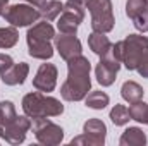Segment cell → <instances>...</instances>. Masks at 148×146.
<instances>
[{"instance_id":"obj_1","label":"cell","mask_w":148,"mask_h":146,"mask_svg":"<svg viewBox=\"0 0 148 146\" xmlns=\"http://www.w3.org/2000/svg\"><path fill=\"white\" fill-rule=\"evenodd\" d=\"M90 71H91V64L83 55H77L67 60V79L60 88V96L66 102L84 100V96L91 88Z\"/></svg>"},{"instance_id":"obj_2","label":"cell","mask_w":148,"mask_h":146,"mask_svg":"<svg viewBox=\"0 0 148 146\" xmlns=\"http://www.w3.org/2000/svg\"><path fill=\"white\" fill-rule=\"evenodd\" d=\"M23 110L29 119L57 117L64 112V105L53 96H47L43 93H28L23 98Z\"/></svg>"},{"instance_id":"obj_3","label":"cell","mask_w":148,"mask_h":146,"mask_svg":"<svg viewBox=\"0 0 148 146\" xmlns=\"http://www.w3.org/2000/svg\"><path fill=\"white\" fill-rule=\"evenodd\" d=\"M86 9L91 14V28L98 33H109L114 29V10L110 0H88Z\"/></svg>"},{"instance_id":"obj_4","label":"cell","mask_w":148,"mask_h":146,"mask_svg":"<svg viewBox=\"0 0 148 146\" xmlns=\"http://www.w3.org/2000/svg\"><path fill=\"white\" fill-rule=\"evenodd\" d=\"M2 17L16 28H24V26H31L33 23H36L40 16L38 7L31 3H17V5H7L5 10L2 12Z\"/></svg>"},{"instance_id":"obj_5","label":"cell","mask_w":148,"mask_h":146,"mask_svg":"<svg viewBox=\"0 0 148 146\" xmlns=\"http://www.w3.org/2000/svg\"><path fill=\"white\" fill-rule=\"evenodd\" d=\"M31 127H33V132H35V138H36L38 143L47 146H55L60 145L62 139H64V129L57 124H53L50 119L47 117H38L33 119L31 122Z\"/></svg>"},{"instance_id":"obj_6","label":"cell","mask_w":148,"mask_h":146,"mask_svg":"<svg viewBox=\"0 0 148 146\" xmlns=\"http://www.w3.org/2000/svg\"><path fill=\"white\" fill-rule=\"evenodd\" d=\"M148 46V38L143 35H127L122 40V64L127 71H136L138 62Z\"/></svg>"},{"instance_id":"obj_7","label":"cell","mask_w":148,"mask_h":146,"mask_svg":"<svg viewBox=\"0 0 148 146\" xmlns=\"http://www.w3.org/2000/svg\"><path fill=\"white\" fill-rule=\"evenodd\" d=\"M107 136V126L100 119H90L83 126V134L73 138L71 145H84V146H103Z\"/></svg>"},{"instance_id":"obj_8","label":"cell","mask_w":148,"mask_h":146,"mask_svg":"<svg viewBox=\"0 0 148 146\" xmlns=\"http://www.w3.org/2000/svg\"><path fill=\"white\" fill-rule=\"evenodd\" d=\"M84 19V7L79 5V3H74V2H66L64 3V10L62 14L59 16V21H57V28L60 33H66V35H76L79 24L83 23Z\"/></svg>"},{"instance_id":"obj_9","label":"cell","mask_w":148,"mask_h":146,"mask_svg":"<svg viewBox=\"0 0 148 146\" xmlns=\"http://www.w3.org/2000/svg\"><path fill=\"white\" fill-rule=\"evenodd\" d=\"M31 129V120L28 115H16L0 131V138L10 145H19L26 139V132Z\"/></svg>"},{"instance_id":"obj_10","label":"cell","mask_w":148,"mask_h":146,"mask_svg":"<svg viewBox=\"0 0 148 146\" xmlns=\"http://www.w3.org/2000/svg\"><path fill=\"white\" fill-rule=\"evenodd\" d=\"M121 69V62L115 59V55L112 53V50H109L105 55L100 57V62L95 67V76L97 81L102 86H110L115 81V76Z\"/></svg>"},{"instance_id":"obj_11","label":"cell","mask_w":148,"mask_h":146,"mask_svg":"<svg viewBox=\"0 0 148 146\" xmlns=\"http://www.w3.org/2000/svg\"><path fill=\"white\" fill-rule=\"evenodd\" d=\"M57 84V67L53 64H41L33 77V86L41 93H50Z\"/></svg>"},{"instance_id":"obj_12","label":"cell","mask_w":148,"mask_h":146,"mask_svg":"<svg viewBox=\"0 0 148 146\" xmlns=\"http://www.w3.org/2000/svg\"><path fill=\"white\" fill-rule=\"evenodd\" d=\"M55 40V48L59 52V55L67 62L74 57L81 55L83 52V46H81V41L77 40L76 35H66V33H60L59 36L53 38Z\"/></svg>"},{"instance_id":"obj_13","label":"cell","mask_w":148,"mask_h":146,"mask_svg":"<svg viewBox=\"0 0 148 146\" xmlns=\"http://www.w3.org/2000/svg\"><path fill=\"white\" fill-rule=\"evenodd\" d=\"M28 74H29V65L26 62H19V64H12L10 67L0 71V79L7 86H17L26 81Z\"/></svg>"},{"instance_id":"obj_14","label":"cell","mask_w":148,"mask_h":146,"mask_svg":"<svg viewBox=\"0 0 148 146\" xmlns=\"http://www.w3.org/2000/svg\"><path fill=\"white\" fill-rule=\"evenodd\" d=\"M28 41V53L33 59L40 60H48L53 55V46L50 43V40H33V38H26Z\"/></svg>"},{"instance_id":"obj_15","label":"cell","mask_w":148,"mask_h":146,"mask_svg":"<svg viewBox=\"0 0 148 146\" xmlns=\"http://www.w3.org/2000/svg\"><path fill=\"white\" fill-rule=\"evenodd\" d=\"M121 146H145L147 145V136L140 127H127L121 139H119Z\"/></svg>"},{"instance_id":"obj_16","label":"cell","mask_w":148,"mask_h":146,"mask_svg":"<svg viewBox=\"0 0 148 146\" xmlns=\"http://www.w3.org/2000/svg\"><path fill=\"white\" fill-rule=\"evenodd\" d=\"M88 45H90L91 52L97 53L98 57L105 55V53L110 50V46H112L110 40L105 36V33H98V31H93V33L88 36Z\"/></svg>"},{"instance_id":"obj_17","label":"cell","mask_w":148,"mask_h":146,"mask_svg":"<svg viewBox=\"0 0 148 146\" xmlns=\"http://www.w3.org/2000/svg\"><path fill=\"white\" fill-rule=\"evenodd\" d=\"M26 38H33V40H53L55 38V29L48 21L36 23L28 29Z\"/></svg>"},{"instance_id":"obj_18","label":"cell","mask_w":148,"mask_h":146,"mask_svg":"<svg viewBox=\"0 0 148 146\" xmlns=\"http://www.w3.org/2000/svg\"><path fill=\"white\" fill-rule=\"evenodd\" d=\"M38 10H40V16H41L45 21H53V19H57V17L62 14L64 3L59 2V0H45V2L38 7Z\"/></svg>"},{"instance_id":"obj_19","label":"cell","mask_w":148,"mask_h":146,"mask_svg":"<svg viewBox=\"0 0 148 146\" xmlns=\"http://www.w3.org/2000/svg\"><path fill=\"white\" fill-rule=\"evenodd\" d=\"M121 95L122 98L127 102V103H134V102H140L143 100V88L136 83V81H126L122 86H121Z\"/></svg>"},{"instance_id":"obj_20","label":"cell","mask_w":148,"mask_h":146,"mask_svg":"<svg viewBox=\"0 0 148 146\" xmlns=\"http://www.w3.org/2000/svg\"><path fill=\"white\" fill-rule=\"evenodd\" d=\"M109 102H110V98H109V95L103 93V91H91V93H88V95L84 96L86 107H90V108H93V110L105 108V107L109 105Z\"/></svg>"},{"instance_id":"obj_21","label":"cell","mask_w":148,"mask_h":146,"mask_svg":"<svg viewBox=\"0 0 148 146\" xmlns=\"http://www.w3.org/2000/svg\"><path fill=\"white\" fill-rule=\"evenodd\" d=\"M19 40V33L16 26L0 28V48H12Z\"/></svg>"},{"instance_id":"obj_22","label":"cell","mask_w":148,"mask_h":146,"mask_svg":"<svg viewBox=\"0 0 148 146\" xmlns=\"http://www.w3.org/2000/svg\"><path fill=\"white\" fill-rule=\"evenodd\" d=\"M110 120L115 126H126L131 120L129 108H126L124 105H114V108L110 110Z\"/></svg>"},{"instance_id":"obj_23","label":"cell","mask_w":148,"mask_h":146,"mask_svg":"<svg viewBox=\"0 0 148 146\" xmlns=\"http://www.w3.org/2000/svg\"><path fill=\"white\" fill-rule=\"evenodd\" d=\"M147 113H148V103L141 102V100L131 103V107H129V115H131L133 120L141 122V124H147Z\"/></svg>"},{"instance_id":"obj_24","label":"cell","mask_w":148,"mask_h":146,"mask_svg":"<svg viewBox=\"0 0 148 146\" xmlns=\"http://www.w3.org/2000/svg\"><path fill=\"white\" fill-rule=\"evenodd\" d=\"M145 10H148V0H127L126 3V14L129 19H134Z\"/></svg>"},{"instance_id":"obj_25","label":"cell","mask_w":148,"mask_h":146,"mask_svg":"<svg viewBox=\"0 0 148 146\" xmlns=\"http://www.w3.org/2000/svg\"><path fill=\"white\" fill-rule=\"evenodd\" d=\"M16 108L12 102H0V131L5 124H9L16 117Z\"/></svg>"},{"instance_id":"obj_26","label":"cell","mask_w":148,"mask_h":146,"mask_svg":"<svg viewBox=\"0 0 148 146\" xmlns=\"http://www.w3.org/2000/svg\"><path fill=\"white\" fill-rule=\"evenodd\" d=\"M131 21H133V24H134V28H136L138 31H141V33H148V10L141 12L140 16H136V17L131 19Z\"/></svg>"},{"instance_id":"obj_27","label":"cell","mask_w":148,"mask_h":146,"mask_svg":"<svg viewBox=\"0 0 148 146\" xmlns=\"http://www.w3.org/2000/svg\"><path fill=\"white\" fill-rule=\"evenodd\" d=\"M136 71L140 72L141 77H148V46L145 48V52H143V55H141V59H140V62H138Z\"/></svg>"},{"instance_id":"obj_28","label":"cell","mask_w":148,"mask_h":146,"mask_svg":"<svg viewBox=\"0 0 148 146\" xmlns=\"http://www.w3.org/2000/svg\"><path fill=\"white\" fill-rule=\"evenodd\" d=\"M24 2H28V3H31V5H35V7H40L45 0H24Z\"/></svg>"},{"instance_id":"obj_29","label":"cell","mask_w":148,"mask_h":146,"mask_svg":"<svg viewBox=\"0 0 148 146\" xmlns=\"http://www.w3.org/2000/svg\"><path fill=\"white\" fill-rule=\"evenodd\" d=\"M7 5H9V0H0V16H2V12L5 10Z\"/></svg>"},{"instance_id":"obj_30","label":"cell","mask_w":148,"mask_h":146,"mask_svg":"<svg viewBox=\"0 0 148 146\" xmlns=\"http://www.w3.org/2000/svg\"><path fill=\"white\" fill-rule=\"evenodd\" d=\"M69 2H74V3H79V5L86 7V2H88V0H69Z\"/></svg>"},{"instance_id":"obj_31","label":"cell","mask_w":148,"mask_h":146,"mask_svg":"<svg viewBox=\"0 0 148 146\" xmlns=\"http://www.w3.org/2000/svg\"><path fill=\"white\" fill-rule=\"evenodd\" d=\"M147 124H148V113H147Z\"/></svg>"}]
</instances>
